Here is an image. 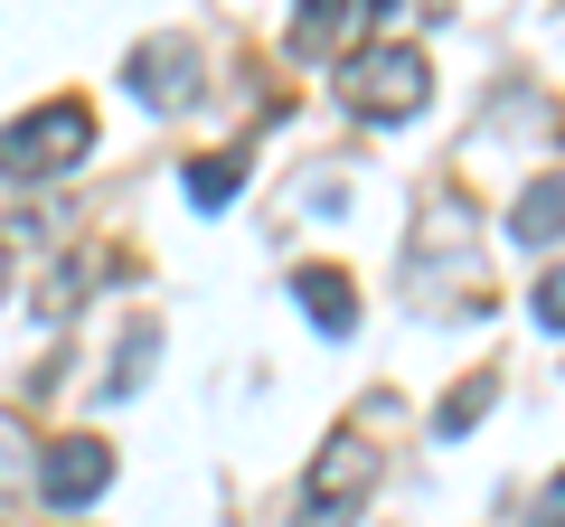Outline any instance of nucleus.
I'll return each mask as SVG.
<instances>
[{"mask_svg": "<svg viewBox=\"0 0 565 527\" xmlns=\"http://www.w3.org/2000/svg\"><path fill=\"white\" fill-rule=\"evenodd\" d=\"M85 151H95V114L76 95H57V104H39V114H20L0 132V180H66Z\"/></svg>", "mask_w": 565, "mask_h": 527, "instance_id": "f03ea898", "label": "nucleus"}, {"mask_svg": "<svg viewBox=\"0 0 565 527\" xmlns=\"http://www.w3.org/2000/svg\"><path fill=\"white\" fill-rule=\"evenodd\" d=\"M490 396H500V377H490V367H481V377H462V386L444 396V415H434V433H444V443H452V433H471V424L490 415Z\"/></svg>", "mask_w": 565, "mask_h": 527, "instance_id": "1a4fd4ad", "label": "nucleus"}, {"mask_svg": "<svg viewBox=\"0 0 565 527\" xmlns=\"http://www.w3.org/2000/svg\"><path fill=\"white\" fill-rule=\"evenodd\" d=\"M122 85H132L151 114H180V104L199 95V47L189 39H141L132 57H122Z\"/></svg>", "mask_w": 565, "mask_h": 527, "instance_id": "39448f33", "label": "nucleus"}, {"mask_svg": "<svg viewBox=\"0 0 565 527\" xmlns=\"http://www.w3.org/2000/svg\"><path fill=\"white\" fill-rule=\"evenodd\" d=\"M367 490H377V452H367L359 433H340V443H330L321 462H311V499H302V527H349Z\"/></svg>", "mask_w": 565, "mask_h": 527, "instance_id": "7ed1b4c3", "label": "nucleus"}, {"mask_svg": "<svg viewBox=\"0 0 565 527\" xmlns=\"http://www.w3.org/2000/svg\"><path fill=\"white\" fill-rule=\"evenodd\" d=\"M527 311H537V330H565V264L546 273L537 292H527Z\"/></svg>", "mask_w": 565, "mask_h": 527, "instance_id": "9b49d317", "label": "nucleus"}, {"mask_svg": "<svg viewBox=\"0 0 565 527\" xmlns=\"http://www.w3.org/2000/svg\"><path fill=\"white\" fill-rule=\"evenodd\" d=\"M537 527H565V471H556V481L537 490Z\"/></svg>", "mask_w": 565, "mask_h": 527, "instance_id": "f8f14e48", "label": "nucleus"}, {"mask_svg": "<svg viewBox=\"0 0 565 527\" xmlns=\"http://www.w3.org/2000/svg\"><path fill=\"white\" fill-rule=\"evenodd\" d=\"M509 236H519V245H556L565 236V170H556V180H537L519 207H509Z\"/></svg>", "mask_w": 565, "mask_h": 527, "instance_id": "6e6552de", "label": "nucleus"}, {"mask_svg": "<svg viewBox=\"0 0 565 527\" xmlns=\"http://www.w3.org/2000/svg\"><path fill=\"white\" fill-rule=\"evenodd\" d=\"M340 104L359 122H405V114H424V95H434V66H424V47H405V39H386V47H359V57H340Z\"/></svg>", "mask_w": 565, "mask_h": 527, "instance_id": "f257e3e1", "label": "nucleus"}, {"mask_svg": "<svg viewBox=\"0 0 565 527\" xmlns=\"http://www.w3.org/2000/svg\"><path fill=\"white\" fill-rule=\"evenodd\" d=\"M104 490H114V452H104L95 433H66V443L39 452V499L47 508H85V499H104Z\"/></svg>", "mask_w": 565, "mask_h": 527, "instance_id": "20e7f679", "label": "nucleus"}, {"mask_svg": "<svg viewBox=\"0 0 565 527\" xmlns=\"http://www.w3.org/2000/svg\"><path fill=\"white\" fill-rule=\"evenodd\" d=\"M292 302H302V321L330 330V340L359 330V292H349V273H330V264H302V273H292Z\"/></svg>", "mask_w": 565, "mask_h": 527, "instance_id": "423d86ee", "label": "nucleus"}, {"mask_svg": "<svg viewBox=\"0 0 565 527\" xmlns=\"http://www.w3.org/2000/svg\"><path fill=\"white\" fill-rule=\"evenodd\" d=\"M236 189H245V151H217V161L189 170V207H226Z\"/></svg>", "mask_w": 565, "mask_h": 527, "instance_id": "9d476101", "label": "nucleus"}, {"mask_svg": "<svg viewBox=\"0 0 565 527\" xmlns=\"http://www.w3.org/2000/svg\"><path fill=\"white\" fill-rule=\"evenodd\" d=\"M367 20V0H302L292 10V57H340V39Z\"/></svg>", "mask_w": 565, "mask_h": 527, "instance_id": "0eeeda50", "label": "nucleus"}, {"mask_svg": "<svg viewBox=\"0 0 565 527\" xmlns=\"http://www.w3.org/2000/svg\"><path fill=\"white\" fill-rule=\"evenodd\" d=\"M10 255H20V226H0V292H10Z\"/></svg>", "mask_w": 565, "mask_h": 527, "instance_id": "ddd939ff", "label": "nucleus"}]
</instances>
